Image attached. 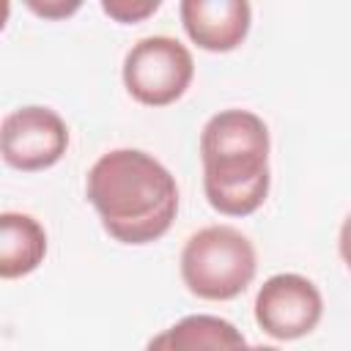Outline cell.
Segmentation results:
<instances>
[{
  "label": "cell",
  "instance_id": "52a82bcc",
  "mask_svg": "<svg viewBox=\"0 0 351 351\" xmlns=\"http://www.w3.org/2000/svg\"><path fill=\"white\" fill-rule=\"evenodd\" d=\"M178 14L186 36L208 52L236 49L247 38L252 22L247 0H184Z\"/></svg>",
  "mask_w": 351,
  "mask_h": 351
},
{
  "label": "cell",
  "instance_id": "7a4b0ae2",
  "mask_svg": "<svg viewBox=\"0 0 351 351\" xmlns=\"http://www.w3.org/2000/svg\"><path fill=\"white\" fill-rule=\"evenodd\" d=\"M269 126L252 110L214 112L200 132L203 192L214 211L250 217L269 195Z\"/></svg>",
  "mask_w": 351,
  "mask_h": 351
},
{
  "label": "cell",
  "instance_id": "277c9868",
  "mask_svg": "<svg viewBox=\"0 0 351 351\" xmlns=\"http://www.w3.org/2000/svg\"><path fill=\"white\" fill-rule=\"evenodd\" d=\"M195 77L192 52L173 36H145L123 58V85L145 107L178 101Z\"/></svg>",
  "mask_w": 351,
  "mask_h": 351
},
{
  "label": "cell",
  "instance_id": "30bf717a",
  "mask_svg": "<svg viewBox=\"0 0 351 351\" xmlns=\"http://www.w3.org/2000/svg\"><path fill=\"white\" fill-rule=\"evenodd\" d=\"M159 5H162L159 0H101V11L107 16H112L115 22H123V25L143 22Z\"/></svg>",
  "mask_w": 351,
  "mask_h": 351
},
{
  "label": "cell",
  "instance_id": "5b68a950",
  "mask_svg": "<svg viewBox=\"0 0 351 351\" xmlns=\"http://www.w3.org/2000/svg\"><path fill=\"white\" fill-rule=\"evenodd\" d=\"M66 148L69 126L52 107H16L0 123V154L16 170H47L63 159Z\"/></svg>",
  "mask_w": 351,
  "mask_h": 351
},
{
  "label": "cell",
  "instance_id": "8fae6325",
  "mask_svg": "<svg viewBox=\"0 0 351 351\" xmlns=\"http://www.w3.org/2000/svg\"><path fill=\"white\" fill-rule=\"evenodd\" d=\"M27 8L36 11L38 16H47V19H60V16H69L80 8V0H27Z\"/></svg>",
  "mask_w": 351,
  "mask_h": 351
},
{
  "label": "cell",
  "instance_id": "7c38bea8",
  "mask_svg": "<svg viewBox=\"0 0 351 351\" xmlns=\"http://www.w3.org/2000/svg\"><path fill=\"white\" fill-rule=\"evenodd\" d=\"M337 250H340V258H343V263L351 269V214H348V217L343 219V225H340Z\"/></svg>",
  "mask_w": 351,
  "mask_h": 351
},
{
  "label": "cell",
  "instance_id": "ba28073f",
  "mask_svg": "<svg viewBox=\"0 0 351 351\" xmlns=\"http://www.w3.org/2000/svg\"><path fill=\"white\" fill-rule=\"evenodd\" d=\"M145 351H250L241 329L208 313L184 315L145 343Z\"/></svg>",
  "mask_w": 351,
  "mask_h": 351
},
{
  "label": "cell",
  "instance_id": "9c48e42d",
  "mask_svg": "<svg viewBox=\"0 0 351 351\" xmlns=\"http://www.w3.org/2000/svg\"><path fill=\"white\" fill-rule=\"evenodd\" d=\"M47 255V233L41 222L22 211L0 214V277L16 280L38 269Z\"/></svg>",
  "mask_w": 351,
  "mask_h": 351
},
{
  "label": "cell",
  "instance_id": "4fadbf2b",
  "mask_svg": "<svg viewBox=\"0 0 351 351\" xmlns=\"http://www.w3.org/2000/svg\"><path fill=\"white\" fill-rule=\"evenodd\" d=\"M250 351H280L277 346H252Z\"/></svg>",
  "mask_w": 351,
  "mask_h": 351
},
{
  "label": "cell",
  "instance_id": "3957f363",
  "mask_svg": "<svg viewBox=\"0 0 351 351\" xmlns=\"http://www.w3.org/2000/svg\"><path fill=\"white\" fill-rule=\"evenodd\" d=\"M178 263L189 293L208 302H228L255 280L258 252L239 228L206 225L186 239Z\"/></svg>",
  "mask_w": 351,
  "mask_h": 351
},
{
  "label": "cell",
  "instance_id": "8992f818",
  "mask_svg": "<svg viewBox=\"0 0 351 351\" xmlns=\"http://www.w3.org/2000/svg\"><path fill=\"white\" fill-rule=\"evenodd\" d=\"M324 315V296L313 280L296 271L271 274L255 296V321L274 340L310 335Z\"/></svg>",
  "mask_w": 351,
  "mask_h": 351
},
{
  "label": "cell",
  "instance_id": "6da1fadb",
  "mask_svg": "<svg viewBox=\"0 0 351 351\" xmlns=\"http://www.w3.org/2000/svg\"><path fill=\"white\" fill-rule=\"evenodd\" d=\"M85 195L101 228L121 244H151L162 239L178 214L176 176L140 148L101 154L88 170Z\"/></svg>",
  "mask_w": 351,
  "mask_h": 351
}]
</instances>
